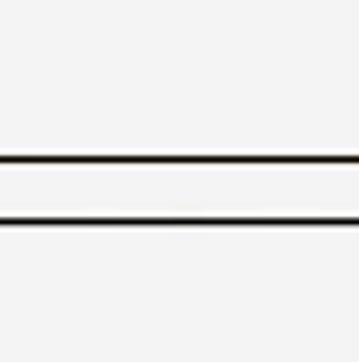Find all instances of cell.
Listing matches in <instances>:
<instances>
[]
</instances>
